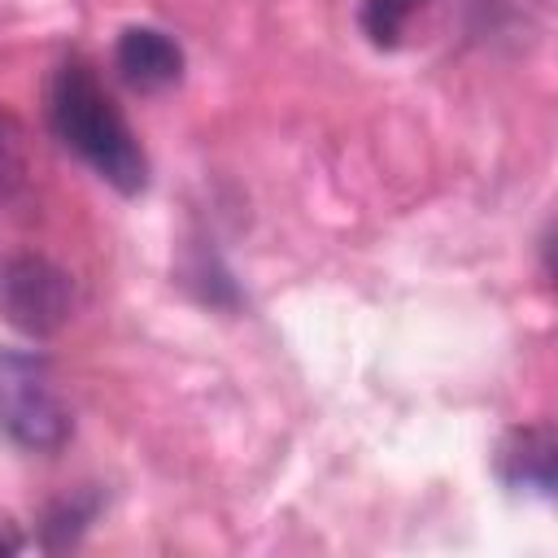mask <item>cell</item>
<instances>
[{"label":"cell","instance_id":"6da1fadb","mask_svg":"<svg viewBox=\"0 0 558 558\" xmlns=\"http://www.w3.org/2000/svg\"><path fill=\"white\" fill-rule=\"evenodd\" d=\"M48 122L65 148H74L105 183L118 192H140L148 183V157L131 135L126 118L96 83V74L78 61L61 65L48 83Z\"/></svg>","mask_w":558,"mask_h":558},{"label":"cell","instance_id":"7a4b0ae2","mask_svg":"<svg viewBox=\"0 0 558 558\" xmlns=\"http://www.w3.org/2000/svg\"><path fill=\"white\" fill-rule=\"evenodd\" d=\"M70 427L74 418L57 392L52 366L26 349H0V432L31 453H57Z\"/></svg>","mask_w":558,"mask_h":558},{"label":"cell","instance_id":"3957f363","mask_svg":"<svg viewBox=\"0 0 558 558\" xmlns=\"http://www.w3.org/2000/svg\"><path fill=\"white\" fill-rule=\"evenodd\" d=\"M0 318L26 336H52L74 318V279L39 253L0 262Z\"/></svg>","mask_w":558,"mask_h":558},{"label":"cell","instance_id":"277c9868","mask_svg":"<svg viewBox=\"0 0 558 558\" xmlns=\"http://www.w3.org/2000/svg\"><path fill=\"white\" fill-rule=\"evenodd\" d=\"M113 65L135 92H161L183 78V48L157 26H126L118 35Z\"/></svg>","mask_w":558,"mask_h":558},{"label":"cell","instance_id":"5b68a950","mask_svg":"<svg viewBox=\"0 0 558 558\" xmlns=\"http://www.w3.org/2000/svg\"><path fill=\"white\" fill-rule=\"evenodd\" d=\"M554 466H558V440L549 427H519L506 436L497 453V471L514 488L554 493Z\"/></svg>","mask_w":558,"mask_h":558},{"label":"cell","instance_id":"8992f818","mask_svg":"<svg viewBox=\"0 0 558 558\" xmlns=\"http://www.w3.org/2000/svg\"><path fill=\"white\" fill-rule=\"evenodd\" d=\"M427 0H366L362 4V31L371 35V44L379 48H392L405 31V22L423 9Z\"/></svg>","mask_w":558,"mask_h":558},{"label":"cell","instance_id":"52a82bcc","mask_svg":"<svg viewBox=\"0 0 558 558\" xmlns=\"http://www.w3.org/2000/svg\"><path fill=\"white\" fill-rule=\"evenodd\" d=\"M92 514H96V497H65V501H57V506L48 510V519H44V541H48L52 549L70 545V541L92 523Z\"/></svg>","mask_w":558,"mask_h":558},{"label":"cell","instance_id":"ba28073f","mask_svg":"<svg viewBox=\"0 0 558 558\" xmlns=\"http://www.w3.org/2000/svg\"><path fill=\"white\" fill-rule=\"evenodd\" d=\"M26 183V135L17 118L0 113V196H13Z\"/></svg>","mask_w":558,"mask_h":558},{"label":"cell","instance_id":"9c48e42d","mask_svg":"<svg viewBox=\"0 0 558 558\" xmlns=\"http://www.w3.org/2000/svg\"><path fill=\"white\" fill-rule=\"evenodd\" d=\"M22 549H26V541H22L17 523H13L9 514H0V558H4V554H22Z\"/></svg>","mask_w":558,"mask_h":558}]
</instances>
